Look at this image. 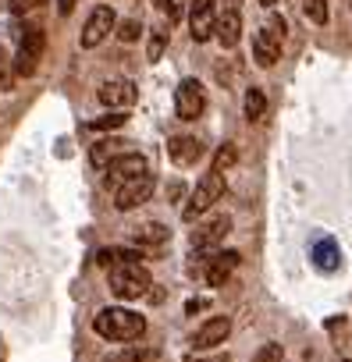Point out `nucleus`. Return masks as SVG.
<instances>
[{
	"instance_id": "412c9836",
	"label": "nucleus",
	"mask_w": 352,
	"mask_h": 362,
	"mask_svg": "<svg viewBox=\"0 0 352 362\" xmlns=\"http://www.w3.org/2000/svg\"><path fill=\"white\" fill-rule=\"evenodd\" d=\"M235 163H239V146H235V142H225V146L214 153V167H210V170L225 174V170H232Z\"/></svg>"
},
{
	"instance_id": "f257e3e1",
	"label": "nucleus",
	"mask_w": 352,
	"mask_h": 362,
	"mask_svg": "<svg viewBox=\"0 0 352 362\" xmlns=\"http://www.w3.org/2000/svg\"><path fill=\"white\" fill-rule=\"evenodd\" d=\"M93 330L107 341H135L146 334V320L132 309H121V305H110V309H100L96 320H93Z\"/></svg>"
},
{
	"instance_id": "0eeeda50",
	"label": "nucleus",
	"mask_w": 352,
	"mask_h": 362,
	"mask_svg": "<svg viewBox=\"0 0 352 362\" xmlns=\"http://www.w3.org/2000/svg\"><path fill=\"white\" fill-rule=\"evenodd\" d=\"M228 231H232V217H228V214H214L210 221H203V224L189 235V245H193V252H210L217 242H225Z\"/></svg>"
},
{
	"instance_id": "dca6fc26",
	"label": "nucleus",
	"mask_w": 352,
	"mask_h": 362,
	"mask_svg": "<svg viewBox=\"0 0 352 362\" xmlns=\"http://www.w3.org/2000/svg\"><path fill=\"white\" fill-rule=\"evenodd\" d=\"M167 156L178 163V167H189V163H196V160L203 156V142L193 139V135H174V139L167 142Z\"/></svg>"
},
{
	"instance_id": "393cba45",
	"label": "nucleus",
	"mask_w": 352,
	"mask_h": 362,
	"mask_svg": "<svg viewBox=\"0 0 352 362\" xmlns=\"http://www.w3.org/2000/svg\"><path fill=\"white\" fill-rule=\"evenodd\" d=\"M306 15H310V22L327 25V4L324 0H306Z\"/></svg>"
},
{
	"instance_id": "9b49d317",
	"label": "nucleus",
	"mask_w": 352,
	"mask_h": 362,
	"mask_svg": "<svg viewBox=\"0 0 352 362\" xmlns=\"http://www.w3.org/2000/svg\"><path fill=\"white\" fill-rule=\"evenodd\" d=\"M135 82H128V78H110V82H103L100 86V93H96V100L107 107V110H128L132 103H135Z\"/></svg>"
},
{
	"instance_id": "c756f323",
	"label": "nucleus",
	"mask_w": 352,
	"mask_h": 362,
	"mask_svg": "<svg viewBox=\"0 0 352 362\" xmlns=\"http://www.w3.org/2000/svg\"><path fill=\"white\" fill-rule=\"evenodd\" d=\"M207 362H228V355H214V358H207Z\"/></svg>"
},
{
	"instance_id": "a211bd4d",
	"label": "nucleus",
	"mask_w": 352,
	"mask_h": 362,
	"mask_svg": "<svg viewBox=\"0 0 352 362\" xmlns=\"http://www.w3.org/2000/svg\"><path fill=\"white\" fill-rule=\"evenodd\" d=\"M121 146H125V142H118V139H103V142H96V146L89 149V160H93L96 167H107L110 160L121 156Z\"/></svg>"
},
{
	"instance_id": "f03ea898",
	"label": "nucleus",
	"mask_w": 352,
	"mask_h": 362,
	"mask_svg": "<svg viewBox=\"0 0 352 362\" xmlns=\"http://www.w3.org/2000/svg\"><path fill=\"white\" fill-rule=\"evenodd\" d=\"M107 284H110V295L121 298V302L142 298V295H149V288H153L149 270H146L142 263H114L110 274H107Z\"/></svg>"
},
{
	"instance_id": "a878e982",
	"label": "nucleus",
	"mask_w": 352,
	"mask_h": 362,
	"mask_svg": "<svg viewBox=\"0 0 352 362\" xmlns=\"http://www.w3.org/2000/svg\"><path fill=\"white\" fill-rule=\"evenodd\" d=\"M253 362H281V344H274V341L263 344V348L253 355Z\"/></svg>"
},
{
	"instance_id": "5701e85b",
	"label": "nucleus",
	"mask_w": 352,
	"mask_h": 362,
	"mask_svg": "<svg viewBox=\"0 0 352 362\" xmlns=\"http://www.w3.org/2000/svg\"><path fill=\"white\" fill-rule=\"evenodd\" d=\"M164 50H167V29H153V36H149V43H146V57L157 64V61L164 57Z\"/></svg>"
},
{
	"instance_id": "2f4dec72",
	"label": "nucleus",
	"mask_w": 352,
	"mask_h": 362,
	"mask_svg": "<svg viewBox=\"0 0 352 362\" xmlns=\"http://www.w3.org/2000/svg\"><path fill=\"white\" fill-rule=\"evenodd\" d=\"M345 362H348V358H345Z\"/></svg>"
},
{
	"instance_id": "9d476101",
	"label": "nucleus",
	"mask_w": 352,
	"mask_h": 362,
	"mask_svg": "<svg viewBox=\"0 0 352 362\" xmlns=\"http://www.w3.org/2000/svg\"><path fill=\"white\" fill-rule=\"evenodd\" d=\"M214 25H217V4L214 0H193L189 4V33L196 43H207L214 36Z\"/></svg>"
},
{
	"instance_id": "7ed1b4c3",
	"label": "nucleus",
	"mask_w": 352,
	"mask_h": 362,
	"mask_svg": "<svg viewBox=\"0 0 352 362\" xmlns=\"http://www.w3.org/2000/svg\"><path fill=\"white\" fill-rule=\"evenodd\" d=\"M221 196H225V174H217V170L203 174L200 185H196L193 196H189V203H186V210H182V217H186V221H196V217L210 214V206H214Z\"/></svg>"
},
{
	"instance_id": "f8f14e48",
	"label": "nucleus",
	"mask_w": 352,
	"mask_h": 362,
	"mask_svg": "<svg viewBox=\"0 0 352 362\" xmlns=\"http://www.w3.org/2000/svg\"><path fill=\"white\" fill-rule=\"evenodd\" d=\"M114 25H118V22H114V11H110L107 4H100V8L89 15L86 29H82V47H86V50L100 47V43L110 36V29H114Z\"/></svg>"
},
{
	"instance_id": "20e7f679",
	"label": "nucleus",
	"mask_w": 352,
	"mask_h": 362,
	"mask_svg": "<svg viewBox=\"0 0 352 362\" xmlns=\"http://www.w3.org/2000/svg\"><path fill=\"white\" fill-rule=\"evenodd\" d=\"M43 47H47V36L40 25H25L22 36H18V54H15V75L29 78L36 75L40 68V57H43Z\"/></svg>"
},
{
	"instance_id": "7c9ffc66",
	"label": "nucleus",
	"mask_w": 352,
	"mask_h": 362,
	"mask_svg": "<svg viewBox=\"0 0 352 362\" xmlns=\"http://www.w3.org/2000/svg\"><path fill=\"white\" fill-rule=\"evenodd\" d=\"M260 4H263V8H274V4H278V0H260Z\"/></svg>"
},
{
	"instance_id": "f3484780",
	"label": "nucleus",
	"mask_w": 352,
	"mask_h": 362,
	"mask_svg": "<svg viewBox=\"0 0 352 362\" xmlns=\"http://www.w3.org/2000/svg\"><path fill=\"white\" fill-rule=\"evenodd\" d=\"M167 238H171V231L164 224H142V228L132 231V242L135 245H164Z\"/></svg>"
},
{
	"instance_id": "ddd939ff",
	"label": "nucleus",
	"mask_w": 352,
	"mask_h": 362,
	"mask_svg": "<svg viewBox=\"0 0 352 362\" xmlns=\"http://www.w3.org/2000/svg\"><path fill=\"white\" fill-rule=\"evenodd\" d=\"M214 36L225 50H235L239 40H242V11L235 4H228L221 15H217V25H214Z\"/></svg>"
},
{
	"instance_id": "1a4fd4ad",
	"label": "nucleus",
	"mask_w": 352,
	"mask_h": 362,
	"mask_svg": "<svg viewBox=\"0 0 352 362\" xmlns=\"http://www.w3.org/2000/svg\"><path fill=\"white\" fill-rule=\"evenodd\" d=\"M142 174H149V163H146V156L142 153H121L118 160H110L107 163V185H125V181H132V177H142Z\"/></svg>"
},
{
	"instance_id": "c85d7f7f",
	"label": "nucleus",
	"mask_w": 352,
	"mask_h": 362,
	"mask_svg": "<svg viewBox=\"0 0 352 362\" xmlns=\"http://www.w3.org/2000/svg\"><path fill=\"white\" fill-rule=\"evenodd\" d=\"M75 4H79V0H57V15H61V18H68V15L75 11Z\"/></svg>"
},
{
	"instance_id": "bb28decb",
	"label": "nucleus",
	"mask_w": 352,
	"mask_h": 362,
	"mask_svg": "<svg viewBox=\"0 0 352 362\" xmlns=\"http://www.w3.org/2000/svg\"><path fill=\"white\" fill-rule=\"evenodd\" d=\"M164 11H167L171 22H182V15H186V0H164Z\"/></svg>"
},
{
	"instance_id": "4468645a",
	"label": "nucleus",
	"mask_w": 352,
	"mask_h": 362,
	"mask_svg": "<svg viewBox=\"0 0 352 362\" xmlns=\"http://www.w3.org/2000/svg\"><path fill=\"white\" fill-rule=\"evenodd\" d=\"M228 334H232V320H228V316H210V320L193 334V348H196V351H210V348L225 344Z\"/></svg>"
},
{
	"instance_id": "2eb2a0df",
	"label": "nucleus",
	"mask_w": 352,
	"mask_h": 362,
	"mask_svg": "<svg viewBox=\"0 0 352 362\" xmlns=\"http://www.w3.org/2000/svg\"><path fill=\"white\" fill-rule=\"evenodd\" d=\"M239 252L235 249H225V252H214L210 259H207V270H203V277H207V284L210 288H221L232 274H235V267H239Z\"/></svg>"
},
{
	"instance_id": "aec40b11",
	"label": "nucleus",
	"mask_w": 352,
	"mask_h": 362,
	"mask_svg": "<svg viewBox=\"0 0 352 362\" xmlns=\"http://www.w3.org/2000/svg\"><path fill=\"white\" fill-rule=\"evenodd\" d=\"M153 358H157V351H153V348H139V344H128V348H121V351L107 355L103 362H153Z\"/></svg>"
},
{
	"instance_id": "4be33fe9",
	"label": "nucleus",
	"mask_w": 352,
	"mask_h": 362,
	"mask_svg": "<svg viewBox=\"0 0 352 362\" xmlns=\"http://www.w3.org/2000/svg\"><path fill=\"white\" fill-rule=\"evenodd\" d=\"M125 121H128L125 110H110V114H103V117H93L89 128H93V132H114V128H121Z\"/></svg>"
},
{
	"instance_id": "6e6552de",
	"label": "nucleus",
	"mask_w": 352,
	"mask_h": 362,
	"mask_svg": "<svg viewBox=\"0 0 352 362\" xmlns=\"http://www.w3.org/2000/svg\"><path fill=\"white\" fill-rule=\"evenodd\" d=\"M153 189H157L153 174L132 177V181H125V185H118V189H114V206H118L121 214H125V210H135V206H142V203L153 196Z\"/></svg>"
},
{
	"instance_id": "39448f33",
	"label": "nucleus",
	"mask_w": 352,
	"mask_h": 362,
	"mask_svg": "<svg viewBox=\"0 0 352 362\" xmlns=\"http://www.w3.org/2000/svg\"><path fill=\"white\" fill-rule=\"evenodd\" d=\"M281 40H285V22L271 18V25H263L253 40V57L260 68H274L281 61Z\"/></svg>"
},
{
	"instance_id": "423d86ee",
	"label": "nucleus",
	"mask_w": 352,
	"mask_h": 362,
	"mask_svg": "<svg viewBox=\"0 0 352 362\" xmlns=\"http://www.w3.org/2000/svg\"><path fill=\"white\" fill-rule=\"evenodd\" d=\"M207 107V93L200 78H182L178 89H174V110H178L182 121H196Z\"/></svg>"
},
{
	"instance_id": "cd10ccee",
	"label": "nucleus",
	"mask_w": 352,
	"mask_h": 362,
	"mask_svg": "<svg viewBox=\"0 0 352 362\" xmlns=\"http://www.w3.org/2000/svg\"><path fill=\"white\" fill-rule=\"evenodd\" d=\"M43 4H47V0H11V11L15 15H29V11H36Z\"/></svg>"
},
{
	"instance_id": "b1692460",
	"label": "nucleus",
	"mask_w": 352,
	"mask_h": 362,
	"mask_svg": "<svg viewBox=\"0 0 352 362\" xmlns=\"http://www.w3.org/2000/svg\"><path fill=\"white\" fill-rule=\"evenodd\" d=\"M139 36H142V25H139L135 18H128V22L118 25V40H121V43H135Z\"/></svg>"
},
{
	"instance_id": "6ab92c4d",
	"label": "nucleus",
	"mask_w": 352,
	"mask_h": 362,
	"mask_svg": "<svg viewBox=\"0 0 352 362\" xmlns=\"http://www.w3.org/2000/svg\"><path fill=\"white\" fill-rule=\"evenodd\" d=\"M242 107H246V117L249 121H260L263 114H267V93L263 89H246V100H242Z\"/></svg>"
}]
</instances>
